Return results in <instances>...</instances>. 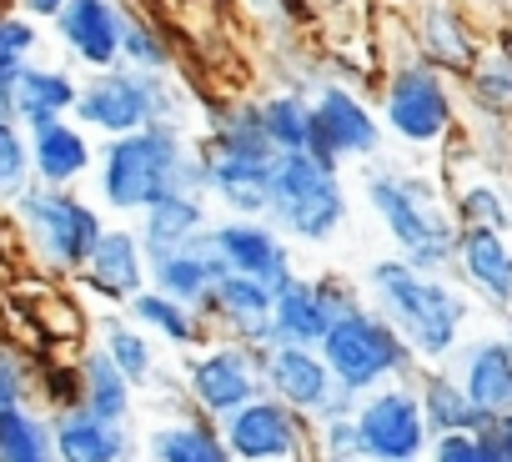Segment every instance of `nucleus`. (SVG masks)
Instances as JSON below:
<instances>
[{"label": "nucleus", "mask_w": 512, "mask_h": 462, "mask_svg": "<svg viewBox=\"0 0 512 462\" xmlns=\"http://www.w3.org/2000/svg\"><path fill=\"white\" fill-rule=\"evenodd\" d=\"M447 362H452L447 372L457 377V387L472 397V407L487 422L512 412V347H507L502 332L497 337H467Z\"/></svg>", "instance_id": "nucleus-17"}, {"label": "nucleus", "mask_w": 512, "mask_h": 462, "mask_svg": "<svg viewBox=\"0 0 512 462\" xmlns=\"http://www.w3.org/2000/svg\"><path fill=\"white\" fill-rule=\"evenodd\" d=\"M31 181V141L11 116H0V201H16Z\"/></svg>", "instance_id": "nucleus-41"}, {"label": "nucleus", "mask_w": 512, "mask_h": 462, "mask_svg": "<svg viewBox=\"0 0 512 462\" xmlns=\"http://www.w3.org/2000/svg\"><path fill=\"white\" fill-rule=\"evenodd\" d=\"M387 131L382 116L367 106V96L347 81H322L312 91V131L307 156L327 171H342V161H377Z\"/></svg>", "instance_id": "nucleus-10"}, {"label": "nucleus", "mask_w": 512, "mask_h": 462, "mask_svg": "<svg viewBox=\"0 0 512 462\" xmlns=\"http://www.w3.org/2000/svg\"><path fill=\"white\" fill-rule=\"evenodd\" d=\"M367 307L397 327L417 362H447L472 322V297L447 272H422L402 257H377L367 267Z\"/></svg>", "instance_id": "nucleus-1"}, {"label": "nucleus", "mask_w": 512, "mask_h": 462, "mask_svg": "<svg viewBox=\"0 0 512 462\" xmlns=\"http://www.w3.org/2000/svg\"><path fill=\"white\" fill-rule=\"evenodd\" d=\"M317 352H322V362L332 367L337 387H347V392H357V397L417 377L412 347H407V342L397 337V327H392L387 317H377L367 302H357L347 317H337Z\"/></svg>", "instance_id": "nucleus-8"}, {"label": "nucleus", "mask_w": 512, "mask_h": 462, "mask_svg": "<svg viewBox=\"0 0 512 462\" xmlns=\"http://www.w3.org/2000/svg\"><path fill=\"white\" fill-rule=\"evenodd\" d=\"M256 106H262V126H267V141L277 156L307 151V131H312V96L307 91L282 86V91H267Z\"/></svg>", "instance_id": "nucleus-35"}, {"label": "nucleus", "mask_w": 512, "mask_h": 462, "mask_svg": "<svg viewBox=\"0 0 512 462\" xmlns=\"http://www.w3.org/2000/svg\"><path fill=\"white\" fill-rule=\"evenodd\" d=\"M16 226L26 247L36 252V262H46L51 272H76L91 262L96 242L106 237V216L96 201H86L81 191H56L31 181L16 201Z\"/></svg>", "instance_id": "nucleus-7"}, {"label": "nucleus", "mask_w": 512, "mask_h": 462, "mask_svg": "<svg viewBox=\"0 0 512 462\" xmlns=\"http://www.w3.org/2000/svg\"><path fill=\"white\" fill-rule=\"evenodd\" d=\"M352 427H357L362 462H422L432 447V432L422 422V402H417L412 382H392L382 392H367Z\"/></svg>", "instance_id": "nucleus-12"}, {"label": "nucleus", "mask_w": 512, "mask_h": 462, "mask_svg": "<svg viewBox=\"0 0 512 462\" xmlns=\"http://www.w3.org/2000/svg\"><path fill=\"white\" fill-rule=\"evenodd\" d=\"M26 397H31V372L6 342H0V407H26Z\"/></svg>", "instance_id": "nucleus-44"}, {"label": "nucleus", "mask_w": 512, "mask_h": 462, "mask_svg": "<svg viewBox=\"0 0 512 462\" xmlns=\"http://www.w3.org/2000/svg\"><path fill=\"white\" fill-rule=\"evenodd\" d=\"M417 402H422V422L432 437H452V432H487L492 422L472 407V397L457 387V377L447 367H427L412 377Z\"/></svg>", "instance_id": "nucleus-28"}, {"label": "nucleus", "mask_w": 512, "mask_h": 462, "mask_svg": "<svg viewBox=\"0 0 512 462\" xmlns=\"http://www.w3.org/2000/svg\"><path fill=\"white\" fill-rule=\"evenodd\" d=\"M131 402H136V387L121 377V367H116L101 347L81 352V412H91V417H101V422H121V427H126Z\"/></svg>", "instance_id": "nucleus-33"}, {"label": "nucleus", "mask_w": 512, "mask_h": 462, "mask_svg": "<svg viewBox=\"0 0 512 462\" xmlns=\"http://www.w3.org/2000/svg\"><path fill=\"white\" fill-rule=\"evenodd\" d=\"M186 106L191 96L181 86H171L166 76H141V71H96L81 81V96H76V111L71 121L91 136H131V131H146V126H171V131H186Z\"/></svg>", "instance_id": "nucleus-4"}, {"label": "nucleus", "mask_w": 512, "mask_h": 462, "mask_svg": "<svg viewBox=\"0 0 512 462\" xmlns=\"http://www.w3.org/2000/svg\"><path fill=\"white\" fill-rule=\"evenodd\" d=\"M462 101L477 116L492 121H512V46L507 41H487V51L477 56V66L462 76Z\"/></svg>", "instance_id": "nucleus-32"}, {"label": "nucleus", "mask_w": 512, "mask_h": 462, "mask_svg": "<svg viewBox=\"0 0 512 462\" xmlns=\"http://www.w3.org/2000/svg\"><path fill=\"white\" fill-rule=\"evenodd\" d=\"M262 377H267V397L287 402L307 422H317L327 397L337 392V377H332V367L322 362L317 347H267Z\"/></svg>", "instance_id": "nucleus-21"}, {"label": "nucleus", "mask_w": 512, "mask_h": 462, "mask_svg": "<svg viewBox=\"0 0 512 462\" xmlns=\"http://www.w3.org/2000/svg\"><path fill=\"white\" fill-rule=\"evenodd\" d=\"M201 322L206 332H226V342H246V347L267 352L272 347V287L226 272L201 302Z\"/></svg>", "instance_id": "nucleus-16"}, {"label": "nucleus", "mask_w": 512, "mask_h": 462, "mask_svg": "<svg viewBox=\"0 0 512 462\" xmlns=\"http://www.w3.org/2000/svg\"><path fill=\"white\" fill-rule=\"evenodd\" d=\"M377 116L382 131L412 151H447L452 136L462 131V101L457 81L432 71L427 61H402L382 76L377 86Z\"/></svg>", "instance_id": "nucleus-5"}, {"label": "nucleus", "mask_w": 512, "mask_h": 462, "mask_svg": "<svg viewBox=\"0 0 512 462\" xmlns=\"http://www.w3.org/2000/svg\"><path fill=\"white\" fill-rule=\"evenodd\" d=\"M56 41L91 76L121 66V0H71L56 21Z\"/></svg>", "instance_id": "nucleus-18"}, {"label": "nucleus", "mask_w": 512, "mask_h": 462, "mask_svg": "<svg viewBox=\"0 0 512 462\" xmlns=\"http://www.w3.org/2000/svg\"><path fill=\"white\" fill-rule=\"evenodd\" d=\"M41 51V26L26 21L21 11L0 16V116H11V101H16V86L26 76V66L36 61Z\"/></svg>", "instance_id": "nucleus-36"}, {"label": "nucleus", "mask_w": 512, "mask_h": 462, "mask_svg": "<svg viewBox=\"0 0 512 462\" xmlns=\"http://www.w3.org/2000/svg\"><path fill=\"white\" fill-rule=\"evenodd\" d=\"M497 41H507V46H512V16H507V26L497 31Z\"/></svg>", "instance_id": "nucleus-47"}, {"label": "nucleus", "mask_w": 512, "mask_h": 462, "mask_svg": "<svg viewBox=\"0 0 512 462\" xmlns=\"http://www.w3.org/2000/svg\"><path fill=\"white\" fill-rule=\"evenodd\" d=\"M0 462H56L51 417L31 407H0Z\"/></svg>", "instance_id": "nucleus-37"}, {"label": "nucleus", "mask_w": 512, "mask_h": 462, "mask_svg": "<svg viewBox=\"0 0 512 462\" xmlns=\"http://www.w3.org/2000/svg\"><path fill=\"white\" fill-rule=\"evenodd\" d=\"M216 427L236 462H307L312 422L277 397H256Z\"/></svg>", "instance_id": "nucleus-14"}, {"label": "nucleus", "mask_w": 512, "mask_h": 462, "mask_svg": "<svg viewBox=\"0 0 512 462\" xmlns=\"http://www.w3.org/2000/svg\"><path fill=\"white\" fill-rule=\"evenodd\" d=\"M487 437L497 442V452H502V462H512V412H507V417H497V422L487 427Z\"/></svg>", "instance_id": "nucleus-46"}, {"label": "nucleus", "mask_w": 512, "mask_h": 462, "mask_svg": "<svg viewBox=\"0 0 512 462\" xmlns=\"http://www.w3.org/2000/svg\"><path fill=\"white\" fill-rule=\"evenodd\" d=\"M367 206L382 221L392 257L422 267V272H452L457 257V216L442 176L432 171H407V166H372L367 181Z\"/></svg>", "instance_id": "nucleus-2"}, {"label": "nucleus", "mask_w": 512, "mask_h": 462, "mask_svg": "<svg viewBox=\"0 0 512 462\" xmlns=\"http://www.w3.org/2000/svg\"><path fill=\"white\" fill-rule=\"evenodd\" d=\"M452 272L462 277L467 297L492 312H512V237L502 231H457Z\"/></svg>", "instance_id": "nucleus-22"}, {"label": "nucleus", "mask_w": 512, "mask_h": 462, "mask_svg": "<svg viewBox=\"0 0 512 462\" xmlns=\"http://www.w3.org/2000/svg\"><path fill=\"white\" fill-rule=\"evenodd\" d=\"M221 277H226V267H221V257H216L206 231H201L196 242H186V247H176V252H166V257L151 262V287L161 297L181 302V307H196V312H201V302L211 297V287Z\"/></svg>", "instance_id": "nucleus-25"}, {"label": "nucleus", "mask_w": 512, "mask_h": 462, "mask_svg": "<svg viewBox=\"0 0 512 462\" xmlns=\"http://www.w3.org/2000/svg\"><path fill=\"white\" fill-rule=\"evenodd\" d=\"M457 156L467 161L462 176H442L447 196H452V216L462 231H502V237H512V176H497V171H482L467 146L452 136Z\"/></svg>", "instance_id": "nucleus-19"}, {"label": "nucleus", "mask_w": 512, "mask_h": 462, "mask_svg": "<svg viewBox=\"0 0 512 462\" xmlns=\"http://www.w3.org/2000/svg\"><path fill=\"white\" fill-rule=\"evenodd\" d=\"M267 352L262 347H246V342H206L186 357L181 367V392L186 407L201 412L206 422H226L231 412H241L246 402L267 397Z\"/></svg>", "instance_id": "nucleus-9"}, {"label": "nucleus", "mask_w": 512, "mask_h": 462, "mask_svg": "<svg viewBox=\"0 0 512 462\" xmlns=\"http://www.w3.org/2000/svg\"><path fill=\"white\" fill-rule=\"evenodd\" d=\"M206 161H211V191H206V201H221L231 216H267L272 161H241V156H211V151H206Z\"/></svg>", "instance_id": "nucleus-29"}, {"label": "nucleus", "mask_w": 512, "mask_h": 462, "mask_svg": "<svg viewBox=\"0 0 512 462\" xmlns=\"http://www.w3.org/2000/svg\"><path fill=\"white\" fill-rule=\"evenodd\" d=\"M352 201L342 186V171L317 166L307 151L277 156L272 161V196H267V221L297 247H327L347 226Z\"/></svg>", "instance_id": "nucleus-6"}, {"label": "nucleus", "mask_w": 512, "mask_h": 462, "mask_svg": "<svg viewBox=\"0 0 512 462\" xmlns=\"http://www.w3.org/2000/svg\"><path fill=\"white\" fill-rule=\"evenodd\" d=\"M307 462H362V452H357V427H352V422H312Z\"/></svg>", "instance_id": "nucleus-42"}, {"label": "nucleus", "mask_w": 512, "mask_h": 462, "mask_svg": "<svg viewBox=\"0 0 512 462\" xmlns=\"http://www.w3.org/2000/svg\"><path fill=\"white\" fill-rule=\"evenodd\" d=\"M126 322L141 327L146 337H161L166 347H181V352H196V347H206V337H211L196 307H181V302L161 297L156 287H146V292L126 307Z\"/></svg>", "instance_id": "nucleus-31"}, {"label": "nucleus", "mask_w": 512, "mask_h": 462, "mask_svg": "<svg viewBox=\"0 0 512 462\" xmlns=\"http://www.w3.org/2000/svg\"><path fill=\"white\" fill-rule=\"evenodd\" d=\"M31 387L41 392V402L61 417V412H76L81 407V362H61L51 352H41V367L31 377Z\"/></svg>", "instance_id": "nucleus-40"}, {"label": "nucleus", "mask_w": 512, "mask_h": 462, "mask_svg": "<svg viewBox=\"0 0 512 462\" xmlns=\"http://www.w3.org/2000/svg\"><path fill=\"white\" fill-rule=\"evenodd\" d=\"M186 131L171 126H146L131 136H116L96 151V196L116 216H141L161 196L176 191L181 161H186Z\"/></svg>", "instance_id": "nucleus-3"}, {"label": "nucleus", "mask_w": 512, "mask_h": 462, "mask_svg": "<svg viewBox=\"0 0 512 462\" xmlns=\"http://www.w3.org/2000/svg\"><path fill=\"white\" fill-rule=\"evenodd\" d=\"M362 302V287L347 277H287L272 292V347H322L337 317H347Z\"/></svg>", "instance_id": "nucleus-11"}, {"label": "nucleus", "mask_w": 512, "mask_h": 462, "mask_svg": "<svg viewBox=\"0 0 512 462\" xmlns=\"http://www.w3.org/2000/svg\"><path fill=\"white\" fill-rule=\"evenodd\" d=\"M101 352L121 367V377L131 382V387H151L156 382V337H146L141 327H131V322H106L101 327Z\"/></svg>", "instance_id": "nucleus-38"}, {"label": "nucleus", "mask_w": 512, "mask_h": 462, "mask_svg": "<svg viewBox=\"0 0 512 462\" xmlns=\"http://www.w3.org/2000/svg\"><path fill=\"white\" fill-rule=\"evenodd\" d=\"M16 11V0H0V16H11Z\"/></svg>", "instance_id": "nucleus-48"}, {"label": "nucleus", "mask_w": 512, "mask_h": 462, "mask_svg": "<svg viewBox=\"0 0 512 462\" xmlns=\"http://www.w3.org/2000/svg\"><path fill=\"white\" fill-rule=\"evenodd\" d=\"M66 6H71V0H16V11L26 21H36V26H56Z\"/></svg>", "instance_id": "nucleus-45"}, {"label": "nucleus", "mask_w": 512, "mask_h": 462, "mask_svg": "<svg viewBox=\"0 0 512 462\" xmlns=\"http://www.w3.org/2000/svg\"><path fill=\"white\" fill-rule=\"evenodd\" d=\"M507 141H512V121H507ZM507 176H512V166H507Z\"/></svg>", "instance_id": "nucleus-49"}, {"label": "nucleus", "mask_w": 512, "mask_h": 462, "mask_svg": "<svg viewBox=\"0 0 512 462\" xmlns=\"http://www.w3.org/2000/svg\"><path fill=\"white\" fill-rule=\"evenodd\" d=\"M206 226H211V206H206V196L171 191V196H161L156 206H146V211L136 216L131 231H136V242H141L146 262H156V257H166V252L196 242Z\"/></svg>", "instance_id": "nucleus-24"}, {"label": "nucleus", "mask_w": 512, "mask_h": 462, "mask_svg": "<svg viewBox=\"0 0 512 462\" xmlns=\"http://www.w3.org/2000/svg\"><path fill=\"white\" fill-rule=\"evenodd\" d=\"M81 287L116 302V307H131L151 287V262H146L131 226H106V237L96 242L91 262L81 267Z\"/></svg>", "instance_id": "nucleus-20"}, {"label": "nucleus", "mask_w": 512, "mask_h": 462, "mask_svg": "<svg viewBox=\"0 0 512 462\" xmlns=\"http://www.w3.org/2000/svg\"><path fill=\"white\" fill-rule=\"evenodd\" d=\"M146 452H151V462H236V457L226 452V442H221V427L206 422V417L191 412V407H186L181 417L151 427Z\"/></svg>", "instance_id": "nucleus-30"}, {"label": "nucleus", "mask_w": 512, "mask_h": 462, "mask_svg": "<svg viewBox=\"0 0 512 462\" xmlns=\"http://www.w3.org/2000/svg\"><path fill=\"white\" fill-rule=\"evenodd\" d=\"M31 317L41 327V352H46V342H76V337H86V307L71 292L51 287V282H41V302L31 307Z\"/></svg>", "instance_id": "nucleus-39"}, {"label": "nucleus", "mask_w": 512, "mask_h": 462, "mask_svg": "<svg viewBox=\"0 0 512 462\" xmlns=\"http://www.w3.org/2000/svg\"><path fill=\"white\" fill-rule=\"evenodd\" d=\"M427 462H502V452L487 432H452V437H432Z\"/></svg>", "instance_id": "nucleus-43"}, {"label": "nucleus", "mask_w": 512, "mask_h": 462, "mask_svg": "<svg viewBox=\"0 0 512 462\" xmlns=\"http://www.w3.org/2000/svg\"><path fill=\"white\" fill-rule=\"evenodd\" d=\"M121 66L141 76H166L176 66V46L161 31V21L141 16L136 6H121Z\"/></svg>", "instance_id": "nucleus-34"}, {"label": "nucleus", "mask_w": 512, "mask_h": 462, "mask_svg": "<svg viewBox=\"0 0 512 462\" xmlns=\"http://www.w3.org/2000/svg\"><path fill=\"white\" fill-rule=\"evenodd\" d=\"M407 16V31H412V46H417V61H427L432 71L462 81L477 56L487 51V31L472 21L467 0H412L402 11Z\"/></svg>", "instance_id": "nucleus-13"}, {"label": "nucleus", "mask_w": 512, "mask_h": 462, "mask_svg": "<svg viewBox=\"0 0 512 462\" xmlns=\"http://www.w3.org/2000/svg\"><path fill=\"white\" fill-rule=\"evenodd\" d=\"M56 462H131V437L121 422H101L91 412H61L51 417Z\"/></svg>", "instance_id": "nucleus-27"}, {"label": "nucleus", "mask_w": 512, "mask_h": 462, "mask_svg": "<svg viewBox=\"0 0 512 462\" xmlns=\"http://www.w3.org/2000/svg\"><path fill=\"white\" fill-rule=\"evenodd\" d=\"M26 141H31V176H36L41 186L76 191V181H86V176L96 171V146H91V136H86L76 121L31 126Z\"/></svg>", "instance_id": "nucleus-23"}, {"label": "nucleus", "mask_w": 512, "mask_h": 462, "mask_svg": "<svg viewBox=\"0 0 512 462\" xmlns=\"http://www.w3.org/2000/svg\"><path fill=\"white\" fill-rule=\"evenodd\" d=\"M502 337H507V347H512V327H507V332H502Z\"/></svg>", "instance_id": "nucleus-50"}, {"label": "nucleus", "mask_w": 512, "mask_h": 462, "mask_svg": "<svg viewBox=\"0 0 512 462\" xmlns=\"http://www.w3.org/2000/svg\"><path fill=\"white\" fill-rule=\"evenodd\" d=\"M206 237L221 257V267L231 277H251V282H267L272 292L297 272L292 242L267 221V216H221L206 226Z\"/></svg>", "instance_id": "nucleus-15"}, {"label": "nucleus", "mask_w": 512, "mask_h": 462, "mask_svg": "<svg viewBox=\"0 0 512 462\" xmlns=\"http://www.w3.org/2000/svg\"><path fill=\"white\" fill-rule=\"evenodd\" d=\"M76 96H81V81H76L66 66H41V61H31L26 76H21V86H16L11 121H16L21 131L46 126V121H71Z\"/></svg>", "instance_id": "nucleus-26"}]
</instances>
